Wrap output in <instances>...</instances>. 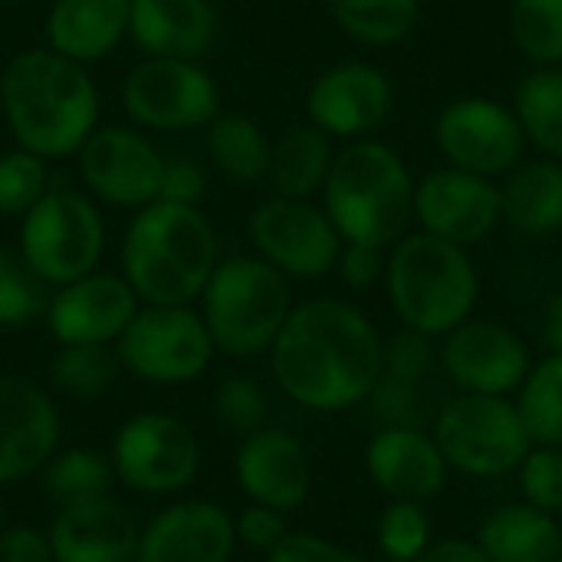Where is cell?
<instances>
[{"label":"cell","mask_w":562,"mask_h":562,"mask_svg":"<svg viewBox=\"0 0 562 562\" xmlns=\"http://www.w3.org/2000/svg\"><path fill=\"white\" fill-rule=\"evenodd\" d=\"M270 366L296 405L346 412L366 402L382 375V336L352 303L316 296L290 310L270 346Z\"/></svg>","instance_id":"1"},{"label":"cell","mask_w":562,"mask_h":562,"mask_svg":"<svg viewBox=\"0 0 562 562\" xmlns=\"http://www.w3.org/2000/svg\"><path fill=\"white\" fill-rule=\"evenodd\" d=\"M0 109L20 148L69 158L99 125V92L82 63L23 49L0 72Z\"/></svg>","instance_id":"2"},{"label":"cell","mask_w":562,"mask_h":562,"mask_svg":"<svg viewBox=\"0 0 562 562\" xmlns=\"http://www.w3.org/2000/svg\"><path fill=\"white\" fill-rule=\"evenodd\" d=\"M217 267L211 221L191 204L151 201L135 211L122 240V277L148 306H188Z\"/></svg>","instance_id":"3"},{"label":"cell","mask_w":562,"mask_h":562,"mask_svg":"<svg viewBox=\"0 0 562 562\" xmlns=\"http://www.w3.org/2000/svg\"><path fill=\"white\" fill-rule=\"evenodd\" d=\"M415 181L405 158L375 138L346 145L326 175L323 211L346 244L392 247L412 221Z\"/></svg>","instance_id":"4"},{"label":"cell","mask_w":562,"mask_h":562,"mask_svg":"<svg viewBox=\"0 0 562 562\" xmlns=\"http://www.w3.org/2000/svg\"><path fill=\"white\" fill-rule=\"evenodd\" d=\"M385 286L395 316L425 336H448L471 319L481 293L468 247L435 234H405L385 260Z\"/></svg>","instance_id":"5"},{"label":"cell","mask_w":562,"mask_h":562,"mask_svg":"<svg viewBox=\"0 0 562 562\" xmlns=\"http://www.w3.org/2000/svg\"><path fill=\"white\" fill-rule=\"evenodd\" d=\"M290 310V277L263 257L217 260L201 290V319L214 349L237 359L270 349Z\"/></svg>","instance_id":"6"},{"label":"cell","mask_w":562,"mask_h":562,"mask_svg":"<svg viewBox=\"0 0 562 562\" xmlns=\"http://www.w3.org/2000/svg\"><path fill=\"white\" fill-rule=\"evenodd\" d=\"M435 441L448 468L468 477H504L524 464L533 441L507 395L448 398L435 418Z\"/></svg>","instance_id":"7"},{"label":"cell","mask_w":562,"mask_h":562,"mask_svg":"<svg viewBox=\"0 0 562 562\" xmlns=\"http://www.w3.org/2000/svg\"><path fill=\"white\" fill-rule=\"evenodd\" d=\"M102 214L72 188H49V194L20 217V257L46 286H66L92 273L102 260Z\"/></svg>","instance_id":"8"},{"label":"cell","mask_w":562,"mask_h":562,"mask_svg":"<svg viewBox=\"0 0 562 562\" xmlns=\"http://www.w3.org/2000/svg\"><path fill=\"white\" fill-rule=\"evenodd\" d=\"M115 356L145 382L181 385L207 369L214 342L191 306H145L115 339Z\"/></svg>","instance_id":"9"},{"label":"cell","mask_w":562,"mask_h":562,"mask_svg":"<svg viewBox=\"0 0 562 562\" xmlns=\"http://www.w3.org/2000/svg\"><path fill=\"white\" fill-rule=\"evenodd\" d=\"M217 82L194 59L145 56L122 82L125 115L155 132L204 128L217 115Z\"/></svg>","instance_id":"10"},{"label":"cell","mask_w":562,"mask_h":562,"mask_svg":"<svg viewBox=\"0 0 562 562\" xmlns=\"http://www.w3.org/2000/svg\"><path fill=\"white\" fill-rule=\"evenodd\" d=\"M250 237L257 254L293 280L326 277L342 250V237L329 214L310 204V198L273 194L270 201L257 204L250 214Z\"/></svg>","instance_id":"11"},{"label":"cell","mask_w":562,"mask_h":562,"mask_svg":"<svg viewBox=\"0 0 562 562\" xmlns=\"http://www.w3.org/2000/svg\"><path fill=\"white\" fill-rule=\"evenodd\" d=\"M435 142L451 168L497 178L524 158V128L510 105L487 95H464L441 109Z\"/></svg>","instance_id":"12"},{"label":"cell","mask_w":562,"mask_h":562,"mask_svg":"<svg viewBox=\"0 0 562 562\" xmlns=\"http://www.w3.org/2000/svg\"><path fill=\"white\" fill-rule=\"evenodd\" d=\"M198 438L171 415H135L112 445L115 477L142 494L181 491L198 474Z\"/></svg>","instance_id":"13"},{"label":"cell","mask_w":562,"mask_h":562,"mask_svg":"<svg viewBox=\"0 0 562 562\" xmlns=\"http://www.w3.org/2000/svg\"><path fill=\"white\" fill-rule=\"evenodd\" d=\"M79 175L86 188L112 207H145L158 198L165 158L128 125H95L82 142Z\"/></svg>","instance_id":"14"},{"label":"cell","mask_w":562,"mask_h":562,"mask_svg":"<svg viewBox=\"0 0 562 562\" xmlns=\"http://www.w3.org/2000/svg\"><path fill=\"white\" fill-rule=\"evenodd\" d=\"M412 217L425 234L471 247L481 244L501 221V184L461 168H438L415 184Z\"/></svg>","instance_id":"15"},{"label":"cell","mask_w":562,"mask_h":562,"mask_svg":"<svg viewBox=\"0 0 562 562\" xmlns=\"http://www.w3.org/2000/svg\"><path fill=\"white\" fill-rule=\"evenodd\" d=\"M441 372L468 395H510L530 372L524 339L494 319H464L445 336Z\"/></svg>","instance_id":"16"},{"label":"cell","mask_w":562,"mask_h":562,"mask_svg":"<svg viewBox=\"0 0 562 562\" xmlns=\"http://www.w3.org/2000/svg\"><path fill=\"white\" fill-rule=\"evenodd\" d=\"M392 79L372 63L329 66L306 92V115L329 138H366L392 115Z\"/></svg>","instance_id":"17"},{"label":"cell","mask_w":562,"mask_h":562,"mask_svg":"<svg viewBox=\"0 0 562 562\" xmlns=\"http://www.w3.org/2000/svg\"><path fill=\"white\" fill-rule=\"evenodd\" d=\"M138 296L119 273H86L49 296L46 326L59 346H109L115 342L132 316Z\"/></svg>","instance_id":"18"},{"label":"cell","mask_w":562,"mask_h":562,"mask_svg":"<svg viewBox=\"0 0 562 562\" xmlns=\"http://www.w3.org/2000/svg\"><path fill=\"white\" fill-rule=\"evenodd\" d=\"M56 445L59 415L49 395L20 375L0 372V484L43 471Z\"/></svg>","instance_id":"19"},{"label":"cell","mask_w":562,"mask_h":562,"mask_svg":"<svg viewBox=\"0 0 562 562\" xmlns=\"http://www.w3.org/2000/svg\"><path fill=\"white\" fill-rule=\"evenodd\" d=\"M237 543L231 514L207 501H184L158 514L138 540L135 562H227Z\"/></svg>","instance_id":"20"},{"label":"cell","mask_w":562,"mask_h":562,"mask_svg":"<svg viewBox=\"0 0 562 562\" xmlns=\"http://www.w3.org/2000/svg\"><path fill=\"white\" fill-rule=\"evenodd\" d=\"M369 477L392 501H435L448 484V461L425 428H382L366 451Z\"/></svg>","instance_id":"21"},{"label":"cell","mask_w":562,"mask_h":562,"mask_svg":"<svg viewBox=\"0 0 562 562\" xmlns=\"http://www.w3.org/2000/svg\"><path fill=\"white\" fill-rule=\"evenodd\" d=\"M237 481L254 504L286 514L306 501L313 471L293 435L280 428H257L237 451Z\"/></svg>","instance_id":"22"},{"label":"cell","mask_w":562,"mask_h":562,"mask_svg":"<svg viewBox=\"0 0 562 562\" xmlns=\"http://www.w3.org/2000/svg\"><path fill=\"white\" fill-rule=\"evenodd\" d=\"M128 36L145 56L201 63L217 40L211 0H128Z\"/></svg>","instance_id":"23"},{"label":"cell","mask_w":562,"mask_h":562,"mask_svg":"<svg viewBox=\"0 0 562 562\" xmlns=\"http://www.w3.org/2000/svg\"><path fill=\"white\" fill-rule=\"evenodd\" d=\"M53 562H135L142 530L112 497L59 510L49 527Z\"/></svg>","instance_id":"24"},{"label":"cell","mask_w":562,"mask_h":562,"mask_svg":"<svg viewBox=\"0 0 562 562\" xmlns=\"http://www.w3.org/2000/svg\"><path fill=\"white\" fill-rule=\"evenodd\" d=\"M128 36V0H56L46 16V43L72 63H95Z\"/></svg>","instance_id":"25"},{"label":"cell","mask_w":562,"mask_h":562,"mask_svg":"<svg viewBox=\"0 0 562 562\" xmlns=\"http://www.w3.org/2000/svg\"><path fill=\"white\" fill-rule=\"evenodd\" d=\"M501 207L504 221L527 237L562 231V161L533 158L514 165L501 184Z\"/></svg>","instance_id":"26"},{"label":"cell","mask_w":562,"mask_h":562,"mask_svg":"<svg viewBox=\"0 0 562 562\" xmlns=\"http://www.w3.org/2000/svg\"><path fill=\"white\" fill-rule=\"evenodd\" d=\"M477 547L487 562H557L562 553L560 520L530 504H510L481 524Z\"/></svg>","instance_id":"27"},{"label":"cell","mask_w":562,"mask_h":562,"mask_svg":"<svg viewBox=\"0 0 562 562\" xmlns=\"http://www.w3.org/2000/svg\"><path fill=\"white\" fill-rule=\"evenodd\" d=\"M333 158V138L323 128L296 125L273 142L267 178L280 198H310L323 191Z\"/></svg>","instance_id":"28"},{"label":"cell","mask_w":562,"mask_h":562,"mask_svg":"<svg viewBox=\"0 0 562 562\" xmlns=\"http://www.w3.org/2000/svg\"><path fill=\"white\" fill-rule=\"evenodd\" d=\"M204 148L221 175L234 181H260L267 178L273 142L254 119L237 112H217L204 125Z\"/></svg>","instance_id":"29"},{"label":"cell","mask_w":562,"mask_h":562,"mask_svg":"<svg viewBox=\"0 0 562 562\" xmlns=\"http://www.w3.org/2000/svg\"><path fill=\"white\" fill-rule=\"evenodd\" d=\"M514 115L527 142L562 161V66H537L520 79Z\"/></svg>","instance_id":"30"},{"label":"cell","mask_w":562,"mask_h":562,"mask_svg":"<svg viewBox=\"0 0 562 562\" xmlns=\"http://www.w3.org/2000/svg\"><path fill=\"white\" fill-rule=\"evenodd\" d=\"M112 481H115L112 458H105L92 448H72V451L53 454L43 464V494L59 510L109 497Z\"/></svg>","instance_id":"31"},{"label":"cell","mask_w":562,"mask_h":562,"mask_svg":"<svg viewBox=\"0 0 562 562\" xmlns=\"http://www.w3.org/2000/svg\"><path fill=\"white\" fill-rule=\"evenodd\" d=\"M333 20L366 46L402 43L422 16V0H326Z\"/></svg>","instance_id":"32"},{"label":"cell","mask_w":562,"mask_h":562,"mask_svg":"<svg viewBox=\"0 0 562 562\" xmlns=\"http://www.w3.org/2000/svg\"><path fill=\"white\" fill-rule=\"evenodd\" d=\"M517 412L533 445L562 448V356H547L530 366L524 385L517 389Z\"/></svg>","instance_id":"33"},{"label":"cell","mask_w":562,"mask_h":562,"mask_svg":"<svg viewBox=\"0 0 562 562\" xmlns=\"http://www.w3.org/2000/svg\"><path fill=\"white\" fill-rule=\"evenodd\" d=\"M435 382H438V375H428V379H402V375L382 372L379 382H375V389L369 392L372 415L385 428H425L445 408L441 389Z\"/></svg>","instance_id":"34"},{"label":"cell","mask_w":562,"mask_h":562,"mask_svg":"<svg viewBox=\"0 0 562 562\" xmlns=\"http://www.w3.org/2000/svg\"><path fill=\"white\" fill-rule=\"evenodd\" d=\"M510 36L533 66H562V0H510Z\"/></svg>","instance_id":"35"},{"label":"cell","mask_w":562,"mask_h":562,"mask_svg":"<svg viewBox=\"0 0 562 562\" xmlns=\"http://www.w3.org/2000/svg\"><path fill=\"white\" fill-rule=\"evenodd\" d=\"M122 362L109 346H63L49 366V379L72 398H95L112 389Z\"/></svg>","instance_id":"36"},{"label":"cell","mask_w":562,"mask_h":562,"mask_svg":"<svg viewBox=\"0 0 562 562\" xmlns=\"http://www.w3.org/2000/svg\"><path fill=\"white\" fill-rule=\"evenodd\" d=\"M46 283L26 267L20 250H0V329H20L46 316Z\"/></svg>","instance_id":"37"},{"label":"cell","mask_w":562,"mask_h":562,"mask_svg":"<svg viewBox=\"0 0 562 562\" xmlns=\"http://www.w3.org/2000/svg\"><path fill=\"white\" fill-rule=\"evenodd\" d=\"M49 194L46 158L13 148L0 155V217H23Z\"/></svg>","instance_id":"38"},{"label":"cell","mask_w":562,"mask_h":562,"mask_svg":"<svg viewBox=\"0 0 562 562\" xmlns=\"http://www.w3.org/2000/svg\"><path fill=\"white\" fill-rule=\"evenodd\" d=\"M431 547V520L425 504L395 501L379 520V550L392 562H415Z\"/></svg>","instance_id":"39"},{"label":"cell","mask_w":562,"mask_h":562,"mask_svg":"<svg viewBox=\"0 0 562 562\" xmlns=\"http://www.w3.org/2000/svg\"><path fill=\"white\" fill-rule=\"evenodd\" d=\"M214 408L224 428H231L234 435H254L257 428H263L267 418V398L260 392V385L247 375H231L217 385L214 395Z\"/></svg>","instance_id":"40"},{"label":"cell","mask_w":562,"mask_h":562,"mask_svg":"<svg viewBox=\"0 0 562 562\" xmlns=\"http://www.w3.org/2000/svg\"><path fill=\"white\" fill-rule=\"evenodd\" d=\"M520 471V487L530 507L543 514H562V451L560 448H530L524 458Z\"/></svg>","instance_id":"41"},{"label":"cell","mask_w":562,"mask_h":562,"mask_svg":"<svg viewBox=\"0 0 562 562\" xmlns=\"http://www.w3.org/2000/svg\"><path fill=\"white\" fill-rule=\"evenodd\" d=\"M435 346L431 336L415 333V329H402L395 333L389 342H382V372L389 375H402V379H428L438 375L435 366Z\"/></svg>","instance_id":"42"},{"label":"cell","mask_w":562,"mask_h":562,"mask_svg":"<svg viewBox=\"0 0 562 562\" xmlns=\"http://www.w3.org/2000/svg\"><path fill=\"white\" fill-rule=\"evenodd\" d=\"M234 527H237V537H240L244 547H250V550H257V553H267V557H270V553L286 540V533H290L283 514H280V510H270V507H260V504L247 507Z\"/></svg>","instance_id":"43"},{"label":"cell","mask_w":562,"mask_h":562,"mask_svg":"<svg viewBox=\"0 0 562 562\" xmlns=\"http://www.w3.org/2000/svg\"><path fill=\"white\" fill-rule=\"evenodd\" d=\"M204 168L191 158H165V171H161V184H158V198L155 201H168V204H191L198 207V201L204 198Z\"/></svg>","instance_id":"44"},{"label":"cell","mask_w":562,"mask_h":562,"mask_svg":"<svg viewBox=\"0 0 562 562\" xmlns=\"http://www.w3.org/2000/svg\"><path fill=\"white\" fill-rule=\"evenodd\" d=\"M336 267H339L346 286L369 290V286H375L385 277V250L372 247V244H346L342 240Z\"/></svg>","instance_id":"45"},{"label":"cell","mask_w":562,"mask_h":562,"mask_svg":"<svg viewBox=\"0 0 562 562\" xmlns=\"http://www.w3.org/2000/svg\"><path fill=\"white\" fill-rule=\"evenodd\" d=\"M267 562H366L362 557L313 537V533H286V540L267 557Z\"/></svg>","instance_id":"46"},{"label":"cell","mask_w":562,"mask_h":562,"mask_svg":"<svg viewBox=\"0 0 562 562\" xmlns=\"http://www.w3.org/2000/svg\"><path fill=\"white\" fill-rule=\"evenodd\" d=\"M0 562H53L49 537L33 527L0 530Z\"/></svg>","instance_id":"47"},{"label":"cell","mask_w":562,"mask_h":562,"mask_svg":"<svg viewBox=\"0 0 562 562\" xmlns=\"http://www.w3.org/2000/svg\"><path fill=\"white\" fill-rule=\"evenodd\" d=\"M415 562H487V557L481 553L477 543H468V540H441V543H431Z\"/></svg>","instance_id":"48"},{"label":"cell","mask_w":562,"mask_h":562,"mask_svg":"<svg viewBox=\"0 0 562 562\" xmlns=\"http://www.w3.org/2000/svg\"><path fill=\"white\" fill-rule=\"evenodd\" d=\"M543 346L550 349V356H562V290L547 300V310H543Z\"/></svg>","instance_id":"49"},{"label":"cell","mask_w":562,"mask_h":562,"mask_svg":"<svg viewBox=\"0 0 562 562\" xmlns=\"http://www.w3.org/2000/svg\"><path fill=\"white\" fill-rule=\"evenodd\" d=\"M0 3H23V0H0Z\"/></svg>","instance_id":"50"},{"label":"cell","mask_w":562,"mask_h":562,"mask_svg":"<svg viewBox=\"0 0 562 562\" xmlns=\"http://www.w3.org/2000/svg\"><path fill=\"white\" fill-rule=\"evenodd\" d=\"M0 520H3V507H0Z\"/></svg>","instance_id":"51"},{"label":"cell","mask_w":562,"mask_h":562,"mask_svg":"<svg viewBox=\"0 0 562 562\" xmlns=\"http://www.w3.org/2000/svg\"><path fill=\"white\" fill-rule=\"evenodd\" d=\"M557 562H562V553H560V560H557Z\"/></svg>","instance_id":"52"},{"label":"cell","mask_w":562,"mask_h":562,"mask_svg":"<svg viewBox=\"0 0 562 562\" xmlns=\"http://www.w3.org/2000/svg\"><path fill=\"white\" fill-rule=\"evenodd\" d=\"M560 530H562V520H560Z\"/></svg>","instance_id":"53"}]
</instances>
